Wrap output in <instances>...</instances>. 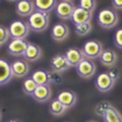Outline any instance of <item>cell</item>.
Segmentation results:
<instances>
[{"label":"cell","mask_w":122,"mask_h":122,"mask_svg":"<svg viewBox=\"0 0 122 122\" xmlns=\"http://www.w3.org/2000/svg\"><path fill=\"white\" fill-rule=\"evenodd\" d=\"M28 24L30 30L36 33L45 32L50 25V16L48 13L35 11L28 20Z\"/></svg>","instance_id":"6da1fadb"},{"label":"cell","mask_w":122,"mask_h":122,"mask_svg":"<svg viewBox=\"0 0 122 122\" xmlns=\"http://www.w3.org/2000/svg\"><path fill=\"white\" fill-rule=\"evenodd\" d=\"M97 21L103 29L111 30L119 22V16L112 8H104L98 13Z\"/></svg>","instance_id":"7a4b0ae2"},{"label":"cell","mask_w":122,"mask_h":122,"mask_svg":"<svg viewBox=\"0 0 122 122\" xmlns=\"http://www.w3.org/2000/svg\"><path fill=\"white\" fill-rule=\"evenodd\" d=\"M8 30L10 33V37L12 39H25L30 35V32L32 30L28 22L20 20L11 22Z\"/></svg>","instance_id":"3957f363"},{"label":"cell","mask_w":122,"mask_h":122,"mask_svg":"<svg viewBox=\"0 0 122 122\" xmlns=\"http://www.w3.org/2000/svg\"><path fill=\"white\" fill-rule=\"evenodd\" d=\"M81 50L86 58L93 60L96 58H100L102 52L104 51V47H103V44L101 42L97 40H91L86 42L85 45L82 46Z\"/></svg>","instance_id":"277c9868"},{"label":"cell","mask_w":122,"mask_h":122,"mask_svg":"<svg viewBox=\"0 0 122 122\" xmlns=\"http://www.w3.org/2000/svg\"><path fill=\"white\" fill-rule=\"evenodd\" d=\"M76 9V6L74 3L69 0H62L57 3V6L55 8V13L60 20H71L72 14Z\"/></svg>","instance_id":"5b68a950"},{"label":"cell","mask_w":122,"mask_h":122,"mask_svg":"<svg viewBox=\"0 0 122 122\" xmlns=\"http://www.w3.org/2000/svg\"><path fill=\"white\" fill-rule=\"evenodd\" d=\"M75 69L78 76H81V78H85V79H89L96 73L97 67L93 60L85 58L76 65Z\"/></svg>","instance_id":"8992f818"},{"label":"cell","mask_w":122,"mask_h":122,"mask_svg":"<svg viewBox=\"0 0 122 122\" xmlns=\"http://www.w3.org/2000/svg\"><path fill=\"white\" fill-rule=\"evenodd\" d=\"M30 45V42L26 41L25 39H12L7 47V52L10 55L15 57H24L25 53L26 51Z\"/></svg>","instance_id":"52a82bcc"},{"label":"cell","mask_w":122,"mask_h":122,"mask_svg":"<svg viewBox=\"0 0 122 122\" xmlns=\"http://www.w3.org/2000/svg\"><path fill=\"white\" fill-rule=\"evenodd\" d=\"M50 67L52 72L62 74L67 69H69L71 66L68 63L65 54H58V55H55L54 57H52V59L50 61Z\"/></svg>","instance_id":"ba28073f"},{"label":"cell","mask_w":122,"mask_h":122,"mask_svg":"<svg viewBox=\"0 0 122 122\" xmlns=\"http://www.w3.org/2000/svg\"><path fill=\"white\" fill-rule=\"evenodd\" d=\"M115 81L110 77V75L107 72H103L98 75V77L95 81V86H96L97 90L101 93H108L111 91L114 86H115Z\"/></svg>","instance_id":"9c48e42d"},{"label":"cell","mask_w":122,"mask_h":122,"mask_svg":"<svg viewBox=\"0 0 122 122\" xmlns=\"http://www.w3.org/2000/svg\"><path fill=\"white\" fill-rule=\"evenodd\" d=\"M15 11L16 13L22 17H30L34 12L36 11L35 3L34 1H30V0H21L18 1L15 5Z\"/></svg>","instance_id":"30bf717a"},{"label":"cell","mask_w":122,"mask_h":122,"mask_svg":"<svg viewBox=\"0 0 122 122\" xmlns=\"http://www.w3.org/2000/svg\"><path fill=\"white\" fill-rule=\"evenodd\" d=\"M0 69H1V75H0V86H5L11 79L14 77L13 70L11 63H9L5 59L0 60Z\"/></svg>","instance_id":"8fae6325"},{"label":"cell","mask_w":122,"mask_h":122,"mask_svg":"<svg viewBox=\"0 0 122 122\" xmlns=\"http://www.w3.org/2000/svg\"><path fill=\"white\" fill-rule=\"evenodd\" d=\"M69 36V28L62 22L56 24L51 30V37L53 40L57 42L65 41Z\"/></svg>","instance_id":"7c38bea8"},{"label":"cell","mask_w":122,"mask_h":122,"mask_svg":"<svg viewBox=\"0 0 122 122\" xmlns=\"http://www.w3.org/2000/svg\"><path fill=\"white\" fill-rule=\"evenodd\" d=\"M32 77L38 86H50V83L53 82V72L46 69H39L34 72Z\"/></svg>","instance_id":"4fadbf2b"},{"label":"cell","mask_w":122,"mask_h":122,"mask_svg":"<svg viewBox=\"0 0 122 122\" xmlns=\"http://www.w3.org/2000/svg\"><path fill=\"white\" fill-rule=\"evenodd\" d=\"M92 18H93V13L92 12H89V11L81 8V7H76V9L74 10L70 20L73 22L74 25H76L91 22Z\"/></svg>","instance_id":"5bb4252c"},{"label":"cell","mask_w":122,"mask_h":122,"mask_svg":"<svg viewBox=\"0 0 122 122\" xmlns=\"http://www.w3.org/2000/svg\"><path fill=\"white\" fill-rule=\"evenodd\" d=\"M52 97V90L50 86H38L32 98L39 103H46L50 101Z\"/></svg>","instance_id":"9a60e30c"},{"label":"cell","mask_w":122,"mask_h":122,"mask_svg":"<svg viewBox=\"0 0 122 122\" xmlns=\"http://www.w3.org/2000/svg\"><path fill=\"white\" fill-rule=\"evenodd\" d=\"M99 60L102 63V65H104L105 67L111 68V67H115L118 61V57L116 52H114L112 49H104V51L102 52Z\"/></svg>","instance_id":"2e32d148"},{"label":"cell","mask_w":122,"mask_h":122,"mask_svg":"<svg viewBox=\"0 0 122 122\" xmlns=\"http://www.w3.org/2000/svg\"><path fill=\"white\" fill-rule=\"evenodd\" d=\"M12 66V70H13V74L14 77H24L30 71V65L28 63V61L25 59H16L11 63Z\"/></svg>","instance_id":"e0dca14e"},{"label":"cell","mask_w":122,"mask_h":122,"mask_svg":"<svg viewBox=\"0 0 122 122\" xmlns=\"http://www.w3.org/2000/svg\"><path fill=\"white\" fill-rule=\"evenodd\" d=\"M57 99H58L67 109L73 107L76 104V102H77V96H76V94L74 92L68 91V90L60 92L58 94V96H57Z\"/></svg>","instance_id":"ac0fdd59"},{"label":"cell","mask_w":122,"mask_h":122,"mask_svg":"<svg viewBox=\"0 0 122 122\" xmlns=\"http://www.w3.org/2000/svg\"><path fill=\"white\" fill-rule=\"evenodd\" d=\"M65 57L68 61V63L70 64V66H74V67H76V65H77L81 60L86 58L85 55H83L82 50L81 49H78V48L68 49L65 52Z\"/></svg>","instance_id":"d6986e66"},{"label":"cell","mask_w":122,"mask_h":122,"mask_svg":"<svg viewBox=\"0 0 122 122\" xmlns=\"http://www.w3.org/2000/svg\"><path fill=\"white\" fill-rule=\"evenodd\" d=\"M42 55H43V51H42L41 47H39L38 45L34 44V43H30L28 49L24 55V58L26 61H30V62H34V61L39 60Z\"/></svg>","instance_id":"ffe728a7"},{"label":"cell","mask_w":122,"mask_h":122,"mask_svg":"<svg viewBox=\"0 0 122 122\" xmlns=\"http://www.w3.org/2000/svg\"><path fill=\"white\" fill-rule=\"evenodd\" d=\"M34 3H35L36 11L48 13L53 9L55 10L58 2L56 0H36V1H34Z\"/></svg>","instance_id":"44dd1931"},{"label":"cell","mask_w":122,"mask_h":122,"mask_svg":"<svg viewBox=\"0 0 122 122\" xmlns=\"http://www.w3.org/2000/svg\"><path fill=\"white\" fill-rule=\"evenodd\" d=\"M103 120L104 122H122V114L112 106L104 113Z\"/></svg>","instance_id":"7402d4cb"},{"label":"cell","mask_w":122,"mask_h":122,"mask_svg":"<svg viewBox=\"0 0 122 122\" xmlns=\"http://www.w3.org/2000/svg\"><path fill=\"white\" fill-rule=\"evenodd\" d=\"M67 108L61 103L58 99H54L49 105V112H50L53 116H61L66 112Z\"/></svg>","instance_id":"603a6c76"},{"label":"cell","mask_w":122,"mask_h":122,"mask_svg":"<svg viewBox=\"0 0 122 122\" xmlns=\"http://www.w3.org/2000/svg\"><path fill=\"white\" fill-rule=\"evenodd\" d=\"M37 87H38V83L34 81L32 76L25 78L24 83H22V90H24V93L29 95V96H30V97H32L33 94L35 93Z\"/></svg>","instance_id":"cb8c5ba5"},{"label":"cell","mask_w":122,"mask_h":122,"mask_svg":"<svg viewBox=\"0 0 122 122\" xmlns=\"http://www.w3.org/2000/svg\"><path fill=\"white\" fill-rule=\"evenodd\" d=\"M92 24L91 22H86V24H81V25H74V32L77 36H86L89 35L92 30Z\"/></svg>","instance_id":"d4e9b609"},{"label":"cell","mask_w":122,"mask_h":122,"mask_svg":"<svg viewBox=\"0 0 122 122\" xmlns=\"http://www.w3.org/2000/svg\"><path fill=\"white\" fill-rule=\"evenodd\" d=\"M78 7L93 13L97 7V1L96 0H81L78 3Z\"/></svg>","instance_id":"484cf974"},{"label":"cell","mask_w":122,"mask_h":122,"mask_svg":"<svg viewBox=\"0 0 122 122\" xmlns=\"http://www.w3.org/2000/svg\"><path fill=\"white\" fill-rule=\"evenodd\" d=\"M112 106L113 105L110 102H108V101H102L100 103H98L97 106L95 107V113H96L98 116H100V117L103 118L104 113L110 108V107H112Z\"/></svg>","instance_id":"4316f807"},{"label":"cell","mask_w":122,"mask_h":122,"mask_svg":"<svg viewBox=\"0 0 122 122\" xmlns=\"http://www.w3.org/2000/svg\"><path fill=\"white\" fill-rule=\"evenodd\" d=\"M10 37V33H9V30L8 28H6L3 25H0V46H3Z\"/></svg>","instance_id":"83f0119b"},{"label":"cell","mask_w":122,"mask_h":122,"mask_svg":"<svg viewBox=\"0 0 122 122\" xmlns=\"http://www.w3.org/2000/svg\"><path fill=\"white\" fill-rule=\"evenodd\" d=\"M107 73L110 75V77H111L115 82H117L118 81H119V78H120V71H119V69H118L116 66L109 68L108 71H107Z\"/></svg>","instance_id":"f1b7e54d"},{"label":"cell","mask_w":122,"mask_h":122,"mask_svg":"<svg viewBox=\"0 0 122 122\" xmlns=\"http://www.w3.org/2000/svg\"><path fill=\"white\" fill-rule=\"evenodd\" d=\"M114 44L116 45V47L122 49V29L116 30L115 35H114Z\"/></svg>","instance_id":"f546056e"},{"label":"cell","mask_w":122,"mask_h":122,"mask_svg":"<svg viewBox=\"0 0 122 122\" xmlns=\"http://www.w3.org/2000/svg\"><path fill=\"white\" fill-rule=\"evenodd\" d=\"M112 5L116 9H122V0H113Z\"/></svg>","instance_id":"4dcf8cb0"},{"label":"cell","mask_w":122,"mask_h":122,"mask_svg":"<svg viewBox=\"0 0 122 122\" xmlns=\"http://www.w3.org/2000/svg\"><path fill=\"white\" fill-rule=\"evenodd\" d=\"M7 122H21L20 120H17V119H11V120H8Z\"/></svg>","instance_id":"1f68e13d"},{"label":"cell","mask_w":122,"mask_h":122,"mask_svg":"<svg viewBox=\"0 0 122 122\" xmlns=\"http://www.w3.org/2000/svg\"><path fill=\"white\" fill-rule=\"evenodd\" d=\"M86 122H97V121H95V120H87V121H86Z\"/></svg>","instance_id":"d6a6232c"}]
</instances>
